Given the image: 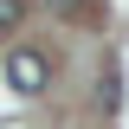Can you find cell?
<instances>
[{
    "label": "cell",
    "instance_id": "3957f363",
    "mask_svg": "<svg viewBox=\"0 0 129 129\" xmlns=\"http://www.w3.org/2000/svg\"><path fill=\"white\" fill-rule=\"evenodd\" d=\"M52 13H64V19H84V13H90V0H52Z\"/></svg>",
    "mask_w": 129,
    "mask_h": 129
},
{
    "label": "cell",
    "instance_id": "7a4b0ae2",
    "mask_svg": "<svg viewBox=\"0 0 129 129\" xmlns=\"http://www.w3.org/2000/svg\"><path fill=\"white\" fill-rule=\"evenodd\" d=\"M19 19H26V0H0V39H7V32H13Z\"/></svg>",
    "mask_w": 129,
    "mask_h": 129
},
{
    "label": "cell",
    "instance_id": "6da1fadb",
    "mask_svg": "<svg viewBox=\"0 0 129 129\" xmlns=\"http://www.w3.org/2000/svg\"><path fill=\"white\" fill-rule=\"evenodd\" d=\"M7 84H13V90H45V84H52V58H45V52H26V45H19V52H7Z\"/></svg>",
    "mask_w": 129,
    "mask_h": 129
}]
</instances>
